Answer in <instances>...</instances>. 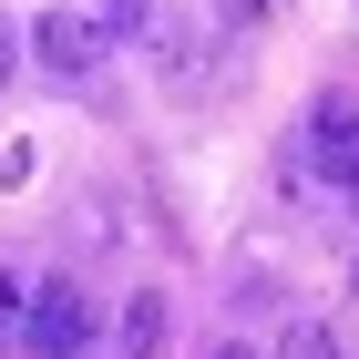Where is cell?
<instances>
[{
	"label": "cell",
	"mask_w": 359,
	"mask_h": 359,
	"mask_svg": "<svg viewBox=\"0 0 359 359\" xmlns=\"http://www.w3.org/2000/svg\"><path fill=\"white\" fill-rule=\"evenodd\" d=\"M103 41H113V31L93 21L83 0H52V11L31 21V62H41L52 83H93V62H103Z\"/></svg>",
	"instance_id": "obj_1"
},
{
	"label": "cell",
	"mask_w": 359,
	"mask_h": 359,
	"mask_svg": "<svg viewBox=\"0 0 359 359\" xmlns=\"http://www.w3.org/2000/svg\"><path fill=\"white\" fill-rule=\"evenodd\" d=\"M93 349V298L72 277H52L41 298H31V329H21V359H83Z\"/></svg>",
	"instance_id": "obj_2"
},
{
	"label": "cell",
	"mask_w": 359,
	"mask_h": 359,
	"mask_svg": "<svg viewBox=\"0 0 359 359\" xmlns=\"http://www.w3.org/2000/svg\"><path fill=\"white\" fill-rule=\"evenodd\" d=\"M318 175L339 185V205H359V113H349V103L318 113Z\"/></svg>",
	"instance_id": "obj_3"
},
{
	"label": "cell",
	"mask_w": 359,
	"mask_h": 359,
	"mask_svg": "<svg viewBox=\"0 0 359 359\" xmlns=\"http://www.w3.org/2000/svg\"><path fill=\"white\" fill-rule=\"evenodd\" d=\"M113 359H165V298L134 287L123 298V329H113Z\"/></svg>",
	"instance_id": "obj_4"
},
{
	"label": "cell",
	"mask_w": 359,
	"mask_h": 359,
	"mask_svg": "<svg viewBox=\"0 0 359 359\" xmlns=\"http://www.w3.org/2000/svg\"><path fill=\"white\" fill-rule=\"evenodd\" d=\"M277 359H339V318H287L277 329Z\"/></svg>",
	"instance_id": "obj_5"
},
{
	"label": "cell",
	"mask_w": 359,
	"mask_h": 359,
	"mask_svg": "<svg viewBox=\"0 0 359 359\" xmlns=\"http://www.w3.org/2000/svg\"><path fill=\"white\" fill-rule=\"evenodd\" d=\"M31 298H41V287H21V277L0 267V349H21V329H31Z\"/></svg>",
	"instance_id": "obj_6"
},
{
	"label": "cell",
	"mask_w": 359,
	"mask_h": 359,
	"mask_svg": "<svg viewBox=\"0 0 359 359\" xmlns=\"http://www.w3.org/2000/svg\"><path fill=\"white\" fill-rule=\"evenodd\" d=\"M83 11L113 31V41H123V31H144V0H83Z\"/></svg>",
	"instance_id": "obj_7"
},
{
	"label": "cell",
	"mask_w": 359,
	"mask_h": 359,
	"mask_svg": "<svg viewBox=\"0 0 359 359\" xmlns=\"http://www.w3.org/2000/svg\"><path fill=\"white\" fill-rule=\"evenodd\" d=\"M267 11H277V0H216V21H226V31H257Z\"/></svg>",
	"instance_id": "obj_8"
},
{
	"label": "cell",
	"mask_w": 359,
	"mask_h": 359,
	"mask_svg": "<svg viewBox=\"0 0 359 359\" xmlns=\"http://www.w3.org/2000/svg\"><path fill=\"white\" fill-rule=\"evenodd\" d=\"M216 359H257V349H236V339H226V349H216Z\"/></svg>",
	"instance_id": "obj_9"
},
{
	"label": "cell",
	"mask_w": 359,
	"mask_h": 359,
	"mask_svg": "<svg viewBox=\"0 0 359 359\" xmlns=\"http://www.w3.org/2000/svg\"><path fill=\"white\" fill-rule=\"evenodd\" d=\"M0 83H11V41H0Z\"/></svg>",
	"instance_id": "obj_10"
},
{
	"label": "cell",
	"mask_w": 359,
	"mask_h": 359,
	"mask_svg": "<svg viewBox=\"0 0 359 359\" xmlns=\"http://www.w3.org/2000/svg\"><path fill=\"white\" fill-rule=\"evenodd\" d=\"M349 298H359V257H349Z\"/></svg>",
	"instance_id": "obj_11"
}]
</instances>
